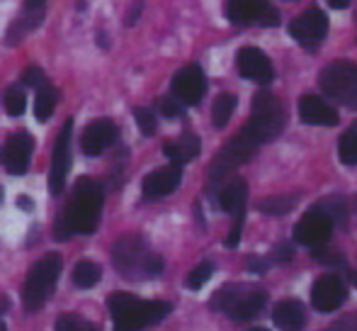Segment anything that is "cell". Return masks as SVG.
<instances>
[{
	"instance_id": "1",
	"label": "cell",
	"mask_w": 357,
	"mask_h": 331,
	"mask_svg": "<svg viewBox=\"0 0 357 331\" xmlns=\"http://www.w3.org/2000/svg\"><path fill=\"white\" fill-rule=\"evenodd\" d=\"M105 205V190L98 180L80 178L73 188V198L63 207L56 224V237L68 239L71 234H93L100 224Z\"/></svg>"
},
{
	"instance_id": "2",
	"label": "cell",
	"mask_w": 357,
	"mask_h": 331,
	"mask_svg": "<svg viewBox=\"0 0 357 331\" xmlns=\"http://www.w3.org/2000/svg\"><path fill=\"white\" fill-rule=\"evenodd\" d=\"M114 331H142L151 324L163 322L170 314V304L160 300H142L129 293H112L107 297Z\"/></svg>"
},
{
	"instance_id": "3",
	"label": "cell",
	"mask_w": 357,
	"mask_h": 331,
	"mask_svg": "<svg viewBox=\"0 0 357 331\" xmlns=\"http://www.w3.org/2000/svg\"><path fill=\"white\" fill-rule=\"evenodd\" d=\"M112 260L119 275L129 280L155 278L163 273V258L149 249V244L137 234H127L112 247Z\"/></svg>"
},
{
	"instance_id": "4",
	"label": "cell",
	"mask_w": 357,
	"mask_h": 331,
	"mask_svg": "<svg viewBox=\"0 0 357 331\" xmlns=\"http://www.w3.org/2000/svg\"><path fill=\"white\" fill-rule=\"evenodd\" d=\"M284 124H287V112H284V105L280 103V98L270 93V90H260L253 98L250 119L245 124L250 137L258 144H268L282 134Z\"/></svg>"
},
{
	"instance_id": "5",
	"label": "cell",
	"mask_w": 357,
	"mask_h": 331,
	"mask_svg": "<svg viewBox=\"0 0 357 331\" xmlns=\"http://www.w3.org/2000/svg\"><path fill=\"white\" fill-rule=\"evenodd\" d=\"M61 265H63L61 256L47 253L29 268L27 280H24V288H22V302L27 312L42 309L44 302L52 297L54 288L59 283V275H61Z\"/></svg>"
},
{
	"instance_id": "6",
	"label": "cell",
	"mask_w": 357,
	"mask_h": 331,
	"mask_svg": "<svg viewBox=\"0 0 357 331\" xmlns=\"http://www.w3.org/2000/svg\"><path fill=\"white\" fill-rule=\"evenodd\" d=\"M265 300L268 295L253 285H226L212 297V307L236 322H248L258 317L260 309L265 307Z\"/></svg>"
},
{
	"instance_id": "7",
	"label": "cell",
	"mask_w": 357,
	"mask_h": 331,
	"mask_svg": "<svg viewBox=\"0 0 357 331\" xmlns=\"http://www.w3.org/2000/svg\"><path fill=\"white\" fill-rule=\"evenodd\" d=\"M321 90L348 110H357V66L353 61H333L321 71Z\"/></svg>"
},
{
	"instance_id": "8",
	"label": "cell",
	"mask_w": 357,
	"mask_h": 331,
	"mask_svg": "<svg viewBox=\"0 0 357 331\" xmlns=\"http://www.w3.org/2000/svg\"><path fill=\"white\" fill-rule=\"evenodd\" d=\"M260 144L255 142L253 137H250L248 129H241L238 134H236L234 139H231L229 144H226L224 149H221L219 154H216L214 163H212V170H209V178H212V185L219 183V180H224V175H229L234 168H238L241 163H245L250 156L255 154V149H258Z\"/></svg>"
},
{
	"instance_id": "9",
	"label": "cell",
	"mask_w": 357,
	"mask_h": 331,
	"mask_svg": "<svg viewBox=\"0 0 357 331\" xmlns=\"http://www.w3.org/2000/svg\"><path fill=\"white\" fill-rule=\"evenodd\" d=\"M289 34L296 39V44L301 49L316 52L326 39V34H328V17L324 15V10L309 8L289 22Z\"/></svg>"
},
{
	"instance_id": "10",
	"label": "cell",
	"mask_w": 357,
	"mask_h": 331,
	"mask_svg": "<svg viewBox=\"0 0 357 331\" xmlns=\"http://www.w3.org/2000/svg\"><path fill=\"white\" fill-rule=\"evenodd\" d=\"M71 137H73V119H66L54 144L52 166H49V193L61 195L66 188L68 170H71Z\"/></svg>"
},
{
	"instance_id": "11",
	"label": "cell",
	"mask_w": 357,
	"mask_h": 331,
	"mask_svg": "<svg viewBox=\"0 0 357 331\" xmlns=\"http://www.w3.org/2000/svg\"><path fill=\"white\" fill-rule=\"evenodd\" d=\"M226 17L234 24H265L273 27L280 22L278 8L268 3V0H229L226 3Z\"/></svg>"
},
{
	"instance_id": "12",
	"label": "cell",
	"mask_w": 357,
	"mask_h": 331,
	"mask_svg": "<svg viewBox=\"0 0 357 331\" xmlns=\"http://www.w3.org/2000/svg\"><path fill=\"white\" fill-rule=\"evenodd\" d=\"M333 234V219L319 207H311L304 217L296 222L294 227V242L304 244V247H324Z\"/></svg>"
},
{
	"instance_id": "13",
	"label": "cell",
	"mask_w": 357,
	"mask_h": 331,
	"mask_svg": "<svg viewBox=\"0 0 357 331\" xmlns=\"http://www.w3.org/2000/svg\"><path fill=\"white\" fill-rule=\"evenodd\" d=\"M170 90L183 105H197L207 93V76L197 64H190L173 76Z\"/></svg>"
},
{
	"instance_id": "14",
	"label": "cell",
	"mask_w": 357,
	"mask_h": 331,
	"mask_svg": "<svg viewBox=\"0 0 357 331\" xmlns=\"http://www.w3.org/2000/svg\"><path fill=\"white\" fill-rule=\"evenodd\" d=\"M34 139L27 132H15L8 137V142L0 149V163L5 170L13 175H24L29 168V159H32Z\"/></svg>"
},
{
	"instance_id": "15",
	"label": "cell",
	"mask_w": 357,
	"mask_h": 331,
	"mask_svg": "<svg viewBox=\"0 0 357 331\" xmlns=\"http://www.w3.org/2000/svg\"><path fill=\"white\" fill-rule=\"evenodd\" d=\"M236 68L245 81H253L258 85H268L275 78L273 61L268 59V54L255 47H243L236 54Z\"/></svg>"
},
{
	"instance_id": "16",
	"label": "cell",
	"mask_w": 357,
	"mask_h": 331,
	"mask_svg": "<svg viewBox=\"0 0 357 331\" xmlns=\"http://www.w3.org/2000/svg\"><path fill=\"white\" fill-rule=\"evenodd\" d=\"M348 297V288L338 275L328 273L321 275L319 280L311 288V304H314L319 312H335L340 304Z\"/></svg>"
},
{
	"instance_id": "17",
	"label": "cell",
	"mask_w": 357,
	"mask_h": 331,
	"mask_svg": "<svg viewBox=\"0 0 357 331\" xmlns=\"http://www.w3.org/2000/svg\"><path fill=\"white\" fill-rule=\"evenodd\" d=\"M119 137V129L112 119H95L88 127L83 129V137H80V149H83L85 156H100L102 152H107Z\"/></svg>"
},
{
	"instance_id": "18",
	"label": "cell",
	"mask_w": 357,
	"mask_h": 331,
	"mask_svg": "<svg viewBox=\"0 0 357 331\" xmlns=\"http://www.w3.org/2000/svg\"><path fill=\"white\" fill-rule=\"evenodd\" d=\"M180 180H183V166H178V163H170V166H163V168L151 170V173L144 178V185H142L144 198L146 200L165 198V195L175 193Z\"/></svg>"
},
{
	"instance_id": "19",
	"label": "cell",
	"mask_w": 357,
	"mask_h": 331,
	"mask_svg": "<svg viewBox=\"0 0 357 331\" xmlns=\"http://www.w3.org/2000/svg\"><path fill=\"white\" fill-rule=\"evenodd\" d=\"M299 117L306 124H316V127H335L338 124V112L333 105H328L319 95H304L299 100Z\"/></svg>"
},
{
	"instance_id": "20",
	"label": "cell",
	"mask_w": 357,
	"mask_h": 331,
	"mask_svg": "<svg viewBox=\"0 0 357 331\" xmlns=\"http://www.w3.org/2000/svg\"><path fill=\"white\" fill-rule=\"evenodd\" d=\"M199 149H202L199 137H197V134H192V132H185V134H180L178 139H173V142L163 144V154L170 159V163H178V166L197 159Z\"/></svg>"
},
{
	"instance_id": "21",
	"label": "cell",
	"mask_w": 357,
	"mask_h": 331,
	"mask_svg": "<svg viewBox=\"0 0 357 331\" xmlns=\"http://www.w3.org/2000/svg\"><path fill=\"white\" fill-rule=\"evenodd\" d=\"M245 203H248V185H245L243 178H234L221 188L219 193V205L224 212L234 214V217H241L245 214Z\"/></svg>"
},
{
	"instance_id": "22",
	"label": "cell",
	"mask_w": 357,
	"mask_h": 331,
	"mask_svg": "<svg viewBox=\"0 0 357 331\" xmlns=\"http://www.w3.org/2000/svg\"><path fill=\"white\" fill-rule=\"evenodd\" d=\"M273 322L282 331H299L306 322V312L301 302L296 300H282L278 307L273 309Z\"/></svg>"
},
{
	"instance_id": "23",
	"label": "cell",
	"mask_w": 357,
	"mask_h": 331,
	"mask_svg": "<svg viewBox=\"0 0 357 331\" xmlns=\"http://www.w3.org/2000/svg\"><path fill=\"white\" fill-rule=\"evenodd\" d=\"M42 20H44V10H24V13L10 24L8 34H5V44H8V47L20 44L32 29H37L39 24H42Z\"/></svg>"
},
{
	"instance_id": "24",
	"label": "cell",
	"mask_w": 357,
	"mask_h": 331,
	"mask_svg": "<svg viewBox=\"0 0 357 331\" xmlns=\"http://www.w3.org/2000/svg\"><path fill=\"white\" fill-rule=\"evenodd\" d=\"M56 105H59V90L52 83L42 85L37 90V95H34V115H37L39 122H47L54 115V110H56Z\"/></svg>"
},
{
	"instance_id": "25",
	"label": "cell",
	"mask_w": 357,
	"mask_h": 331,
	"mask_svg": "<svg viewBox=\"0 0 357 331\" xmlns=\"http://www.w3.org/2000/svg\"><path fill=\"white\" fill-rule=\"evenodd\" d=\"M100 278H102V268H100L95 260H78V263H75V268H73V275H71L73 285H75V288H80V290L93 288Z\"/></svg>"
},
{
	"instance_id": "26",
	"label": "cell",
	"mask_w": 357,
	"mask_h": 331,
	"mask_svg": "<svg viewBox=\"0 0 357 331\" xmlns=\"http://www.w3.org/2000/svg\"><path fill=\"white\" fill-rule=\"evenodd\" d=\"M236 110V95L231 93H221L219 98L214 100V108H212V122L216 129H224L229 124L231 115Z\"/></svg>"
},
{
	"instance_id": "27",
	"label": "cell",
	"mask_w": 357,
	"mask_h": 331,
	"mask_svg": "<svg viewBox=\"0 0 357 331\" xmlns=\"http://www.w3.org/2000/svg\"><path fill=\"white\" fill-rule=\"evenodd\" d=\"M3 108L10 117H20L27 108V93H24L22 85H10L3 95Z\"/></svg>"
},
{
	"instance_id": "28",
	"label": "cell",
	"mask_w": 357,
	"mask_h": 331,
	"mask_svg": "<svg viewBox=\"0 0 357 331\" xmlns=\"http://www.w3.org/2000/svg\"><path fill=\"white\" fill-rule=\"evenodd\" d=\"M338 156L345 166H357V122L340 137Z\"/></svg>"
},
{
	"instance_id": "29",
	"label": "cell",
	"mask_w": 357,
	"mask_h": 331,
	"mask_svg": "<svg viewBox=\"0 0 357 331\" xmlns=\"http://www.w3.org/2000/svg\"><path fill=\"white\" fill-rule=\"evenodd\" d=\"M296 195H280V198H268L260 203V209H263L265 214H270V217H278V214H287L291 207H294L296 203Z\"/></svg>"
},
{
	"instance_id": "30",
	"label": "cell",
	"mask_w": 357,
	"mask_h": 331,
	"mask_svg": "<svg viewBox=\"0 0 357 331\" xmlns=\"http://www.w3.org/2000/svg\"><path fill=\"white\" fill-rule=\"evenodd\" d=\"M134 117H137V124L142 129L144 137H151L155 134V127H158V119H155V112L151 108H137L134 110Z\"/></svg>"
},
{
	"instance_id": "31",
	"label": "cell",
	"mask_w": 357,
	"mask_h": 331,
	"mask_svg": "<svg viewBox=\"0 0 357 331\" xmlns=\"http://www.w3.org/2000/svg\"><path fill=\"white\" fill-rule=\"evenodd\" d=\"M56 331H100L98 327H93L90 322L80 319L78 314H63L56 322Z\"/></svg>"
},
{
	"instance_id": "32",
	"label": "cell",
	"mask_w": 357,
	"mask_h": 331,
	"mask_svg": "<svg viewBox=\"0 0 357 331\" xmlns=\"http://www.w3.org/2000/svg\"><path fill=\"white\" fill-rule=\"evenodd\" d=\"M158 110L163 117L168 119H175V117H183L185 115V105L180 103L175 95H163V98L158 100Z\"/></svg>"
},
{
	"instance_id": "33",
	"label": "cell",
	"mask_w": 357,
	"mask_h": 331,
	"mask_svg": "<svg viewBox=\"0 0 357 331\" xmlns=\"http://www.w3.org/2000/svg\"><path fill=\"white\" fill-rule=\"evenodd\" d=\"M212 273H214V265L209 263V260H202V263H199L197 268H192V273L188 275V288H192V290L202 288V285L212 278Z\"/></svg>"
},
{
	"instance_id": "34",
	"label": "cell",
	"mask_w": 357,
	"mask_h": 331,
	"mask_svg": "<svg viewBox=\"0 0 357 331\" xmlns=\"http://www.w3.org/2000/svg\"><path fill=\"white\" fill-rule=\"evenodd\" d=\"M316 207H319L321 212L328 214V217L333 219V224L343 222V219H345V200L343 198H328V200H324L321 205H316Z\"/></svg>"
},
{
	"instance_id": "35",
	"label": "cell",
	"mask_w": 357,
	"mask_h": 331,
	"mask_svg": "<svg viewBox=\"0 0 357 331\" xmlns=\"http://www.w3.org/2000/svg\"><path fill=\"white\" fill-rule=\"evenodd\" d=\"M22 83L27 85V88H34V90H39L42 85H47L49 83V78L44 76V71L39 66H27L22 71Z\"/></svg>"
},
{
	"instance_id": "36",
	"label": "cell",
	"mask_w": 357,
	"mask_h": 331,
	"mask_svg": "<svg viewBox=\"0 0 357 331\" xmlns=\"http://www.w3.org/2000/svg\"><path fill=\"white\" fill-rule=\"evenodd\" d=\"M241 229H243V214H241V217H236L234 227H231L229 237H226V247H229V249L238 247V242H241Z\"/></svg>"
},
{
	"instance_id": "37",
	"label": "cell",
	"mask_w": 357,
	"mask_h": 331,
	"mask_svg": "<svg viewBox=\"0 0 357 331\" xmlns=\"http://www.w3.org/2000/svg\"><path fill=\"white\" fill-rule=\"evenodd\" d=\"M142 10H144V0H134V8L127 13L124 24H127V27H134V24H137V20H139V15H142Z\"/></svg>"
},
{
	"instance_id": "38",
	"label": "cell",
	"mask_w": 357,
	"mask_h": 331,
	"mask_svg": "<svg viewBox=\"0 0 357 331\" xmlns=\"http://www.w3.org/2000/svg\"><path fill=\"white\" fill-rule=\"evenodd\" d=\"M291 256H294V249H291L289 244H282V247H278V249H275L273 258H275V260H289Z\"/></svg>"
},
{
	"instance_id": "39",
	"label": "cell",
	"mask_w": 357,
	"mask_h": 331,
	"mask_svg": "<svg viewBox=\"0 0 357 331\" xmlns=\"http://www.w3.org/2000/svg\"><path fill=\"white\" fill-rule=\"evenodd\" d=\"M47 0H24V10H44Z\"/></svg>"
},
{
	"instance_id": "40",
	"label": "cell",
	"mask_w": 357,
	"mask_h": 331,
	"mask_svg": "<svg viewBox=\"0 0 357 331\" xmlns=\"http://www.w3.org/2000/svg\"><path fill=\"white\" fill-rule=\"evenodd\" d=\"M328 5H331V8H335V10H345L350 5V0H328Z\"/></svg>"
},
{
	"instance_id": "41",
	"label": "cell",
	"mask_w": 357,
	"mask_h": 331,
	"mask_svg": "<svg viewBox=\"0 0 357 331\" xmlns=\"http://www.w3.org/2000/svg\"><path fill=\"white\" fill-rule=\"evenodd\" d=\"M8 307H10V300L5 297V295H0V317H3V314L8 312Z\"/></svg>"
},
{
	"instance_id": "42",
	"label": "cell",
	"mask_w": 357,
	"mask_h": 331,
	"mask_svg": "<svg viewBox=\"0 0 357 331\" xmlns=\"http://www.w3.org/2000/svg\"><path fill=\"white\" fill-rule=\"evenodd\" d=\"M98 39H100V47H102V49H107V47H109V42H107V37H105V32H100V34H98Z\"/></svg>"
},
{
	"instance_id": "43",
	"label": "cell",
	"mask_w": 357,
	"mask_h": 331,
	"mask_svg": "<svg viewBox=\"0 0 357 331\" xmlns=\"http://www.w3.org/2000/svg\"><path fill=\"white\" fill-rule=\"evenodd\" d=\"M20 205H22L24 209H29V207H32V203H29L27 198H20Z\"/></svg>"
},
{
	"instance_id": "44",
	"label": "cell",
	"mask_w": 357,
	"mask_h": 331,
	"mask_svg": "<svg viewBox=\"0 0 357 331\" xmlns=\"http://www.w3.org/2000/svg\"><path fill=\"white\" fill-rule=\"evenodd\" d=\"M0 203H3V188H0Z\"/></svg>"
},
{
	"instance_id": "45",
	"label": "cell",
	"mask_w": 357,
	"mask_h": 331,
	"mask_svg": "<svg viewBox=\"0 0 357 331\" xmlns=\"http://www.w3.org/2000/svg\"><path fill=\"white\" fill-rule=\"evenodd\" d=\"M250 331H268V329H250Z\"/></svg>"
},
{
	"instance_id": "46",
	"label": "cell",
	"mask_w": 357,
	"mask_h": 331,
	"mask_svg": "<svg viewBox=\"0 0 357 331\" xmlns=\"http://www.w3.org/2000/svg\"><path fill=\"white\" fill-rule=\"evenodd\" d=\"M0 331H3V329H0Z\"/></svg>"
}]
</instances>
